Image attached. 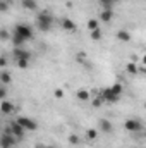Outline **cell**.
I'll return each instance as SVG.
<instances>
[{
  "label": "cell",
  "mask_w": 146,
  "mask_h": 148,
  "mask_svg": "<svg viewBox=\"0 0 146 148\" xmlns=\"http://www.w3.org/2000/svg\"><path fill=\"white\" fill-rule=\"evenodd\" d=\"M33 36H35V33L29 24H16L14 31H12V43H14V47H23V43H26Z\"/></svg>",
  "instance_id": "cell-1"
},
{
  "label": "cell",
  "mask_w": 146,
  "mask_h": 148,
  "mask_svg": "<svg viewBox=\"0 0 146 148\" xmlns=\"http://www.w3.org/2000/svg\"><path fill=\"white\" fill-rule=\"evenodd\" d=\"M36 26H38V29L43 31V33L50 31L52 26H53V16L50 12H46V10H41L36 17Z\"/></svg>",
  "instance_id": "cell-2"
},
{
  "label": "cell",
  "mask_w": 146,
  "mask_h": 148,
  "mask_svg": "<svg viewBox=\"0 0 146 148\" xmlns=\"http://www.w3.org/2000/svg\"><path fill=\"white\" fill-rule=\"evenodd\" d=\"M124 129L127 133H139V131H143V122L139 119H127L124 122Z\"/></svg>",
  "instance_id": "cell-3"
},
{
  "label": "cell",
  "mask_w": 146,
  "mask_h": 148,
  "mask_svg": "<svg viewBox=\"0 0 146 148\" xmlns=\"http://www.w3.org/2000/svg\"><path fill=\"white\" fill-rule=\"evenodd\" d=\"M12 57H14V62H17V60H31V52H28L23 47H14Z\"/></svg>",
  "instance_id": "cell-4"
},
{
  "label": "cell",
  "mask_w": 146,
  "mask_h": 148,
  "mask_svg": "<svg viewBox=\"0 0 146 148\" xmlns=\"http://www.w3.org/2000/svg\"><path fill=\"white\" fill-rule=\"evenodd\" d=\"M17 122L26 129V131H36L38 129V122L31 117H17Z\"/></svg>",
  "instance_id": "cell-5"
},
{
  "label": "cell",
  "mask_w": 146,
  "mask_h": 148,
  "mask_svg": "<svg viewBox=\"0 0 146 148\" xmlns=\"http://www.w3.org/2000/svg\"><path fill=\"white\" fill-rule=\"evenodd\" d=\"M17 140H19V138H16L12 133L5 131V133L2 134V140H0V143H2V148H10V147H14V145L17 143Z\"/></svg>",
  "instance_id": "cell-6"
},
{
  "label": "cell",
  "mask_w": 146,
  "mask_h": 148,
  "mask_svg": "<svg viewBox=\"0 0 146 148\" xmlns=\"http://www.w3.org/2000/svg\"><path fill=\"white\" fill-rule=\"evenodd\" d=\"M102 97H103V100H105V102H110V103H117V102L120 100V97H122V95H117V93H113V91H112V88L108 86V88H105V90H103Z\"/></svg>",
  "instance_id": "cell-7"
},
{
  "label": "cell",
  "mask_w": 146,
  "mask_h": 148,
  "mask_svg": "<svg viewBox=\"0 0 146 148\" xmlns=\"http://www.w3.org/2000/svg\"><path fill=\"white\" fill-rule=\"evenodd\" d=\"M9 127H10V133H12L16 138H23V136H24V133H26V129L17 122V119H16V121H12V122L9 124Z\"/></svg>",
  "instance_id": "cell-8"
},
{
  "label": "cell",
  "mask_w": 146,
  "mask_h": 148,
  "mask_svg": "<svg viewBox=\"0 0 146 148\" xmlns=\"http://www.w3.org/2000/svg\"><path fill=\"white\" fill-rule=\"evenodd\" d=\"M60 28H62L64 31H67V33H74V31L77 29L76 23H74L72 19H69V17H62V19H60Z\"/></svg>",
  "instance_id": "cell-9"
},
{
  "label": "cell",
  "mask_w": 146,
  "mask_h": 148,
  "mask_svg": "<svg viewBox=\"0 0 146 148\" xmlns=\"http://www.w3.org/2000/svg\"><path fill=\"white\" fill-rule=\"evenodd\" d=\"M98 129H100L102 133H105V134H110V133L113 131V124L110 122L108 119H100V122H98Z\"/></svg>",
  "instance_id": "cell-10"
},
{
  "label": "cell",
  "mask_w": 146,
  "mask_h": 148,
  "mask_svg": "<svg viewBox=\"0 0 146 148\" xmlns=\"http://www.w3.org/2000/svg\"><path fill=\"white\" fill-rule=\"evenodd\" d=\"M0 110H2V114H5V115L12 114L14 112V103L12 102H7V100H2L0 102Z\"/></svg>",
  "instance_id": "cell-11"
},
{
  "label": "cell",
  "mask_w": 146,
  "mask_h": 148,
  "mask_svg": "<svg viewBox=\"0 0 146 148\" xmlns=\"http://www.w3.org/2000/svg\"><path fill=\"white\" fill-rule=\"evenodd\" d=\"M112 19H113V10H112V9H103L102 14H100V21H103V23H110Z\"/></svg>",
  "instance_id": "cell-12"
},
{
  "label": "cell",
  "mask_w": 146,
  "mask_h": 148,
  "mask_svg": "<svg viewBox=\"0 0 146 148\" xmlns=\"http://www.w3.org/2000/svg\"><path fill=\"white\" fill-rule=\"evenodd\" d=\"M21 5H23V9H26V10H36L38 9L36 0H21Z\"/></svg>",
  "instance_id": "cell-13"
},
{
  "label": "cell",
  "mask_w": 146,
  "mask_h": 148,
  "mask_svg": "<svg viewBox=\"0 0 146 148\" xmlns=\"http://www.w3.org/2000/svg\"><path fill=\"white\" fill-rule=\"evenodd\" d=\"M0 83H2V84H5V86L12 83V76H10L9 71H5V69H3V71L0 73Z\"/></svg>",
  "instance_id": "cell-14"
},
{
  "label": "cell",
  "mask_w": 146,
  "mask_h": 148,
  "mask_svg": "<svg viewBox=\"0 0 146 148\" xmlns=\"http://www.w3.org/2000/svg\"><path fill=\"white\" fill-rule=\"evenodd\" d=\"M76 97H77V100H81V102H89V91H88V90H77Z\"/></svg>",
  "instance_id": "cell-15"
},
{
  "label": "cell",
  "mask_w": 146,
  "mask_h": 148,
  "mask_svg": "<svg viewBox=\"0 0 146 148\" xmlns=\"http://www.w3.org/2000/svg\"><path fill=\"white\" fill-rule=\"evenodd\" d=\"M117 40H120V41H131V33L126 31V29H119L117 31Z\"/></svg>",
  "instance_id": "cell-16"
},
{
  "label": "cell",
  "mask_w": 146,
  "mask_h": 148,
  "mask_svg": "<svg viewBox=\"0 0 146 148\" xmlns=\"http://www.w3.org/2000/svg\"><path fill=\"white\" fill-rule=\"evenodd\" d=\"M86 26H88L89 31H95V29L100 28V19H95V17H93V19H88V24H86Z\"/></svg>",
  "instance_id": "cell-17"
},
{
  "label": "cell",
  "mask_w": 146,
  "mask_h": 148,
  "mask_svg": "<svg viewBox=\"0 0 146 148\" xmlns=\"http://www.w3.org/2000/svg\"><path fill=\"white\" fill-rule=\"evenodd\" d=\"M86 138H88L89 141H95V140L98 138V129H93V127L86 129Z\"/></svg>",
  "instance_id": "cell-18"
},
{
  "label": "cell",
  "mask_w": 146,
  "mask_h": 148,
  "mask_svg": "<svg viewBox=\"0 0 146 148\" xmlns=\"http://www.w3.org/2000/svg\"><path fill=\"white\" fill-rule=\"evenodd\" d=\"M102 36H103V35H102V29H100V28L95 29V31H89V38H91L93 41H100Z\"/></svg>",
  "instance_id": "cell-19"
},
{
  "label": "cell",
  "mask_w": 146,
  "mask_h": 148,
  "mask_svg": "<svg viewBox=\"0 0 146 148\" xmlns=\"http://www.w3.org/2000/svg\"><path fill=\"white\" fill-rule=\"evenodd\" d=\"M126 71L129 74H138V66H136V62H127Z\"/></svg>",
  "instance_id": "cell-20"
},
{
  "label": "cell",
  "mask_w": 146,
  "mask_h": 148,
  "mask_svg": "<svg viewBox=\"0 0 146 148\" xmlns=\"http://www.w3.org/2000/svg\"><path fill=\"white\" fill-rule=\"evenodd\" d=\"M110 88H112V91L117 93V95H122V93H124V86H122L120 83H115V84H112Z\"/></svg>",
  "instance_id": "cell-21"
},
{
  "label": "cell",
  "mask_w": 146,
  "mask_h": 148,
  "mask_svg": "<svg viewBox=\"0 0 146 148\" xmlns=\"http://www.w3.org/2000/svg\"><path fill=\"white\" fill-rule=\"evenodd\" d=\"M67 141H69L71 145H79V136H77V134H69V136H67Z\"/></svg>",
  "instance_id": "cell-22"
},
{
  "label": "cell",
  "mask_w": 146,
  "mask_h": 148,
  "mask_svg": "<svg viewBox=\"0 0 146 148\" xmlns=\"http://www.w3.org/2000/svg\"><path fill=\"white\" fill-rule=\"evenodd\" d=\"M16 66H17L19 69H28V67H29V60H17Z\"/></svg>",
  "instance_id": "cell-23"
},
{
  "label": "cell",
  "mask_w": 146,
  "mask_h": 148,
  "mask_svg": "<svg viewBox=\"0 0 146 148\" xmlns=\"http://www.w3.org/2000/svg\"><path fill=\"white\" fill-rule=\"evenodd\" d=\"M103 102H105V100H103V97H96V98L91 102V105H93V107H102V105H103Z\"/></svg>",
  "instance_id": "cell-24"
},
{
  "label": "cell",
  "mask_w": 146,
  "mask_h": 148,
  "mask_svg": "<svg viewBox=\"0 0 146 148\" xmlns=\"http://www.w3.org/2000/svg\"><path fill=\"white\" fill-rule=\"evenodd\" d=\"M5 97H7V86H5V84H2V90H0V102H2V100H5Z\"/></svg>",
  "instance_id": "cell-25"
},
{
  "label": "cell",
  "mask_w": 146,
  "mask_h": 148,
  "mask_svg": "<svg viewBox=\"0 0 146 148\" xmlns=\"http://www.w3.org/2000/svg\"><path fill=\"white\" fill-rule=\"evenodd\" d=\"M53 97H55V98H62V97H64V90H62V88H55Z\"/></svg>",
  "instance_id": "cell-26"
},
{
  "label": "cell",
  "mask_w": 146,
  "mask_h": 148,
  "mask_svg": "<svg viewBox=\"0 0 146 148\" xmlns=\"http://www.w3.org/2000/svg\"><path fill=\"white\" fill-rule=\"evenodd\" d=\"M7 9H9V2H7V0H2V2H0V10L5 12Z\"/></svg>",
  "instance_id": "cell-27"
},
{
  "label": "cell",
  "mask_w": 146,
  "mask_h": 148,
  "mask_svg": "<svg viewBox=\"0 0 146 148\" xmlns=\"http://www.w3.org/2000/svg\"><path fill=\"white\" fill-rule=\"evenodd\" d=\"M0 36H2V40H9V31L7 29H2L0 31Z\"/></svg>",
  "instance_id": "cell-28"
},
{
  "label": "cell",
  "mask_w": 146,
  "mask_h": 148,
  "mask_svg": "<svg viewBox=\"0 0 146 148\" xmlns=\"http://www.w3.org/2000/svg\"><path fill=\"white\" fill-rule=\"evenodd\" d=\"M100 2L103 3V7H105V9H112V2H110V0H100Z\"/></svg>",
  "instance_id": "cell-29"
},
{
  "label": "cell",
  "mask_w": 146,
  "mask_h": 148,
  "mask_svg": "<svg viewBox=\"0 0 146 148\" xmlns=\"http://www.w3.org/2000/svg\"><path fill=\"white\" fill-rule=\"evenodd\" d=\"M0 66H2V67H5V66H7V59H5V57H2V59H0Z\"/></svg>",
  "instance_id": "cell-30"
},
{
  "label": "cell",
  "mask_w": 146,
  "mask_h": 148,
  "mask_svg": "<svg viewBox=\"0 0 146 148\" xmlns=\"http://www.w3.org/2000/svg\"><path fill=\"white\" fill-rule=\"evenodd\" d=\"M35 148H53V147H46V145H43V143H38Z\"/></svg>",
  "instance_id": "cell-31"
},
{
  "label": "cell",
  "mask_w": 146,
  "mask_h": 148,
  "mask_svg": "<svg viewBox=\"0 0 146 148\" xmlns=\"http://www.w3.org/2000/svg\"><path fill=\"white\" fill-rule=\"evenodd\" d=\"M143 64H146V55L143 57Z\"/></svg>",
  "instance_id": "cell-32"
}]
</instances>
